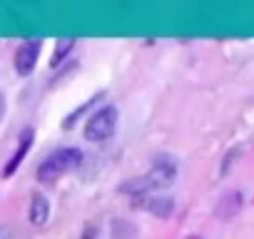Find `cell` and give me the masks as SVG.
Listing matches in <instances>:
<instances>
[{
  "mask_svg": "<svg viewBox=\"0 0 254 239\" xmlns=\"http://www.w3.org/2000/svg\"><path fill=\"white\" fill-rule=\"evenodd\" d=\"M102 95H105V92H100V95H95V97H90V100H87L85 105H80V107H77L75 112H70V115H67V120H65V125H63V127H65V130H72V125H75V120H77V117H82V115H85V112H87V110H90L92 105H97V100H100Z\"/></svg>",
  "mask_w": 254,
  "mask_h": 239,
  "instance_id": "30bf717a",
  "label": "cell"
},
{
  "mask_svg": "<svg viewBox=\"0 0 254 239\" xmlns=\"http://www.w3.org/2000/svg\"><path fill=\"white\" fill-rule=\"evenodd\" d=\"M28 219H30L33 227H45L48 224V219H50V202H48L45 194H38V192L33 194L30 209H28Z\"/></svg>",
  "mask_w": 254,
  "mask_h": 239,
  "instance_id": "52a82bcc",
  "label": "cell"
},
{
  "mask_svg": "<svg viewBox=\"0 0 254 239\" xmlns=\"http://www.w3.org/2000/svg\"><path fill=\"white\" fill-rule=\"evenodd\" d=\"M0 239H13V234H10L8 227H0Z\"/></svg>",
  "mask_w": 254,
  "mask_h": 239,
  "instance_id": "4fadbf2b",
  "label": "cell"
},
{
  "mask_svg": "<svg viewBox=\"0 0 254 239\" xmlns=\"http://www.w3.org/2000/svg\"><path fill=\"white\" fill-rule=\"evenodd\" d=\"M132 207L145 209L155 214L157 219H167L175 212V199L172 197H157V194H145V197H132Z\"/></svg>",
  "mask_w": 254,
  "mask_h": 239,
  "instance_id": "8992f818",
  "label": "cell"
},
{
  "mask_svg": "<svg viewBox=\"0 0 254 239\" xmlns=\"http://www.w3.org/2000/svg\"><path fill=\"white\" fill-rule=\"evenodd\" d=\"M180 175V165L172 155H157L150 165V170L142 177H135L130 182H125L120 192L130 197H145V194H157L162 189H170Z\"/></svg>",
  "mask_w": 254,
  "mask_h": 239,
  "instance_id": "6da1fadb",
  "label": "cell"
},
{
  "mask_svg": "<svg viewBox=\"0 0 254 239\" xmlns=\"http://www.w3.org/2000/svg\"><path fill=\"white\" fill-rule=\"evenodd\" d=\"M242 209V192H227L222 199H219V207H217V217L222 219H232L237 212Z\"/></svg>",
  "mask_w": 254,
  "mask_h": 239,
  "instance_id": "ba28073f",
  "label": "cell"
},
{
  "mask_svg": "<svg viewBox=\"0 0 254 239\" xmlns=\"http://www.w3.org/2000/svg\"><path fill=\"white\" fill-rule=\"evenodd\" d=\"M40 53H43V40H38V38H30V40H25L23 45H18V50H15V60H13L15 72H18L20 77L33 75V70L38 67V58H40Z\"/></svg>",
  "mask_w": 254,
  "mask_h": 239,
  "instance_id": "277c9868",
  "label": "cell"
},
{
  "mask_svg": "<svg viewBox=\"0 0 254 239\" xmlns=\"http://www.w3.org/2000/svg\"><path fill=\"white\" fill-rule=\"evenodd\" d=\"M33 140H35V130H33V127H25V130L20 132V137H18V147H15V152H13L10 160L5 162V170H3V177H5V179L13 177V175L20 170V165L25 162L28 152L33 150Z\"/></svg>",
  "mask_w": 254,
  "mask_h": 239,
  "instance_id": "5b68a950",
  "label": "cell"
},
{
  "mask_svg": "<svg viewBox=\"0 0 254 239\" xmlns=\"http://www.w3.org/2000/svg\"><path fill=\"white\" fill-rule=\"evenodd\" d=\"M117 122H120V110L115 105H102L85 120L82 135L87 142H107L117 132Z\"/></svg>",
  "mask_w": 254,
  "mask_h": 239,
  "instance_id": "3957f363",
  "label": "cell"
},
{
  "mask_svg": "<svg viewBox=\"0 0 254 239\" xmlns=\"http://www.w3.org/2000/svg\"><path fill=\"white\" fill-rule=\"evenodd\" d=\"M75 45H77V40H72V38H65V40H58V45H55V53H53V60H50V65L53 67H58V65H63L65 62V58L75 50Z\"/></svg>",
  "mask_w": 254,
  "mask_h": 239,
  "instance_id": "9c48e42d",
  "label": "cell"
},
{
  "mask_svg": "<svg viewBox=\"0 0 254 239\" xmlns=\"http://www.w3.org/2000/svg\"><path fill=\"white\" fill-rule=\"evenodd\" d=\"M82 150L80 147H72V145H65V147H58L53 150L50 155H45V160L38 165L35 170V177L40 184H55L58 179L72 175L75 170L82 167Z\"/></svg>",
  "mask_w": 254,
  "mask_h": 239,
  "instance_id": "7a4b0ae2",
  "label": "cell"
},
{
  "mask_svg": "<svg viewBox=\"0 0 254 239\" xmlns=\"http://www.w3.org/2000/svg\"><path fill=\"white\" fill-rule=\"evenodd\" d=\"M95 237H97V229H95V227H87V229H85V234H82L80 239H95Z\"/></svg>",
  "mask_w": 254,
  "mask_h": 239,
  "instance_id": "7c38bea8",
  "label": "cell"
},
{
  "mask_svg": "<svg viewBox=\"0 0 254 239\" xmlns=\"http://www.w3.org/2000/svg\"><path fill=\"white\" fill-rule=\"evenodd\" d=\"M5 112H8V100H5L3 92H0V122L5 120Z\"/></svg>",
  "mask_w": 254,
  "mask_h": 239,
  "instance_id": "8fae6325",
  "label": "cell"
}]
</instances>
